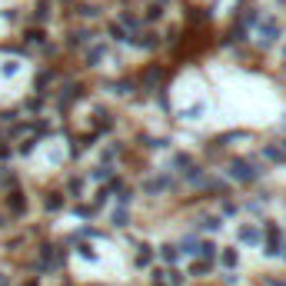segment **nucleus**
I'll use <instances>...</instances> for the list:
<instances>
[{
    "label": "nucleus",
    "instance_id": "f257e3e1",
    "mask_svg": "<svg viewBox=\"0 0 286 286\" xmlns=\"http://www.w3.org/2000/svg\"><path fill=\"white\" fill-rule=\"evenodd\" d=\"M280 33H283V27H280L276 17H260V37H256V44H260L263 50H270V47L280 40Z\"/></svg>",
    "mask_w": 286,
    "mask_h": 286
},
{
    "label": "nucleus",
    "instance_id": "f03ea898",
    "mask_svg": "<svg viewBox=\"0 0 286 286\" xmlns=\"http://www.w3.org/2000/svg\"><path fill=\"white\" fill-rule=\"evenodd\" d=\"M230 177H233L236 183H256V180L263 177V170H256L250 160H233V163H230Z\"/></svg>",
    "mask_w": 286,
    "mask_h": 286
},
{
    "label": "nucleus",
    "instance_id": "7ed1b4c3",
    "mask_svg": "<svg viewBox=\"0 0 286 286\" xmlns=\"http://www.w3.org/2000/svg\"><path fill=\"white\" fill-rule=\"evenodd\" d=\"M263 236H266V256H283V236H280V226L276 223H263Z\"/></svg>",
    "mask_w": 286,
    "mask_h": 286
},
{
    "label": "nucleus",
    "instance_id": "20e7f679",
    "mask_svg": "<svg viewBox=\"0 0 286 286\" xmlns=\"http://www.w3.org/2000/svg\"><path fill=\"white\" fill-rule=\"evenodd\" d=\"M130 44L140 47V50H157V47H160V37H157V33H134V37H130Z\"/></svg>",
    "mask_w": 286,
    "mask_h": 286
},
{
    "label": "nucleus",
    "instance_id": "39448f33",
    "mask_svg": "<svg viewBox=\"0 0 286 286\" xmlns=\"http://www.w3.org/2000/svg\"><path fill=\"white\" fill-rule=\"evenodd\" d=\"M80 97H83V87H80V83H70V87H64V90H60V110H67L73 100H80Z\"/></svg>",
    "mask_w": 286,
    "mask_h": 286
},
{
    "label": "nucleus",
    "instance_id": "423d86ee",
    "mask_svg": "<svg viewBox=\"0 0 286 286\" xmlns=\"http://www.w3.org/2000/svg\"><path fill=\"white\" fill-rule=\"evenodd\" d=\"M163 190H173V180L166 177V173H163V177H157V180H146V183H143V193H163Z\"/></svg>",
    "mask_w": 286,
    "mask_h": 286
},
{
    "label": "nucleus",
    "instance_id": "0eeeda50",
    "mask_svg": "<svg viewBox=\"0 0 286 286\" xmlns=\"http://www.w3.org/2000/svg\"><path fill=\"white\" fill-rule=\"evenodd\" d=\"M7 210H10L13 216H24L27 213V200H24V193H20V190H13L10 197H7Z\"/></svg>",
    "mask_w": 286,
    "mask_h": 286
},
{
    "label": "nucleus",
    "instance_id": "6e6552de",
    "mask_svg": "<svg viewBox=\"0 0 286 286\" xmlns=\"http://www.w3.org/2000/svg\"><path fill=\"white\" fill-rule=\"evenodd\" d=\"M260 240H263V230H260V226H253V223L240 226V243H250V246H256Z\"/></svg>",
    "mask_w": 286,
    "mask_h": 286
},
{
    "label": "nucleus",
    "instance_id": "1a4fd4ad",
    "mask_svg": "<svg viewBox=\"0 0 286 286\" xmlns=\"http://www.w3.org/2000/svg\"><path fill=\"white\" fill-rule=\"evenodd\" d=\"M90 44H93V33H90V30H73L70 40H67L70 50H73V47H90Z\"/></svg>",
    "mask_w": 286,
    "mask_h": 286
},
{
    "label": "nucleus",
    "instance_id": "9d476101",
    "mask_svg": "<svg viewBox=\"0 0 286 286\" xmlns=\"http://www.w3.org/2000/svg\"><path fill=\"white\" fill-rule=\"evenodd\" d=\"M107 57V47L103 44H93V47H87V67H100V60Z\"/></svg>",
    "mask_w": 286,
    "mask_h": 286
},
{
    "label": "nucleus",
    "instance_id": "9b49d317",
    "mask_svg": "<svg viewBox=\"0 0 286 286\" xmlns=\"http://www.w3.org/2000/svg\"><path fill=\"white\" fill-rule=\"evenodd\" d=\"M236 24H240L243 30H250V27H256V24H260V10H253V7H250V10H243Z\"/></svg>",
    "mask_w": 286,
    "mask_h": 286
},
{
    "label": "nucleus",
    "instance_id": "f8f14e48",
    "mask_svg": "<svg viewBox=\"0 0 286 286\" xmlns=\"http://www.w3.org/2000/svg\"><path fill=\"white\" fill-rule=\"evenodd\" d=\"M160 260H163L166 263V266H177V260H180V250L177 246H170V243H166V246H160Z\"/></svg>",
    "mask_w": 286,
    "mask_h": 286
},
{
    "label": "nucleus",
    "instance_id": "ddd939ff",
    "mask_svg": "<svg viewBox=\"0 0 286 286\" xmlns=\"http://www.w3.org/2000/svg\"><path fill=\"white\" fill-rule=\"evenodd\" d=\"M163 77H166V70H163V67H150V70L143 73V87H153V83H160Z\"/></svg>",
    "mask_w": 286,
    "mask_h": 286
},
{
    "label": "nucleus",
    "instance_id": "4468645a",
    "mask_svg": "<svg viewBox=\"0 0 286 286\" xmlns=\"http://www.w3.org/2000/svg\"><path fill=\"white\" fill-rule=\"evenodd\" d=\"M197 256H200V260H213V256H216V243L213 240H200Z\"/></svg>",
    "mask_w": 286,
    "mask_h": 286
},
{
    "label": "nucleus",
    "instance_id": "2eb2a0df",
    "mask_svg": "<svg viewBox=\"0 0 286 286\" xmlns=\"http://www.w3.org/2000/svg\"><path fill=\"white\" fill-rule=\"evenodd\" d=\"M203 113H206V103H193V107H186L180 117H183V120H200Z\"/></svg>",
    "mask_w": 286,
    "mask_h": 286
},
{
    "label": "nucleus",
    "instance_id": "dca6fc26",
    "mask_svg": "<svg viewBox=\"0 0 286 286\" xmlns=\"http://www.w3.org/2000/svg\"><path fill=\"white\" fill-rule=\"evenodd\" d=\"M24 40H27V44H37V47H40V44H47V33L40 30V27H30V30L24 33Z\"/></svg>",
    "mask_w": 286,
    "mask_h": 286
},
{
    "label": "nucleus",
    "instance_id": "f3484780",
    "mask_svg": "<svg viewBox=\"0 0 286 286\" xmlns=\"http://www.w3.org/2000/svg\"><path fill=\"white\" fill-rule=\"evenodd\" d=\"M150 263H153V250H150V246H146V243H143V246L137 250V266L143 270V266H150Z\"/></svg>",
    "mask_w": 286,
    "mask_h": 286
},
{
    "label": "nucleus",
    "instance_id": "a211bd4d",
    "mask_svg": "<svg viewBox=\"0 0 286 286\" xmlns=\"http://www.w3.org/2000/svg\"><path fill=\"white\" fill-rule=\"evenodd\" d=\"M213 270V263L210 260H193V266H190V276H206Z\"/></svg>",
    "mask_w": 286,
    "mask_h": 286
},
{
    "label": "nucleus",
    "instance_id": "6ab92c4d",
    "mask_svg": "<svg viewBox=\"0 0 286 286\" xmlns=\"http://www.w3.org/2000/svg\"><path fill=\"white\" fill-rule=\"evenodd\" d=\"M266 160H276V163H286V150H283V143H276V146H266Z\"/></svg>",
    "mask_w": 286,
    "mask_h": 286
},
{
    "label": "nucleus",
    "instance_id": "aec40b11",
    "mask_svg": "<svg viewBox=\"0 0 286 286\" xmlns=\"http://www.w3.org/2000/svg\"><path fill=\"white\" fill-rule=\"evenodd\" d=\"M197 246H200V240L197 236H183V243H180V253H190V256H197Z\"/></svg>",
    "mask_w": 286,
    "mask_h": 286
},
{
    "label": "nucleus",
    "instance_id": "412c9836",
    "mask_svg": "<svg viewBox=\"0 0 286 286\" xmlns=\"http://www.w3.org/2000/svg\"><path fill=\"white\" fill-rule=\"evenodd\" d=\"M107 33H110V37H113V40H117V44H127V40H130V33H127V30H123V27H120V24H110V27H107Z\"/></svg>",
    "mask_w": 286,
    "mask_h": 286
},
{
    "label": "nucleus",
    "instance_id": "4be33fe9",
    "mask_svg": "<svg viewBox=\"0 0 286 286\" xmlns=\"http://www.w3.org/2000/svg\"><path fill=\"white\" fill-rule=\"evenodd\" d=\"M47 17H50V0H40L37 10H33V20H37V24H44Z\"/></svg>",
    "mask_w": 286,
    "mask_h": 286
},
{
    "label": "nucleus",
    "instance_id": "5701e85b",
    "mask_svg": "<svg viewBox=\"0 0 286 286\" xmlns=\"http://www.w3.org/2000/svg\"><path fill=\"white\" fill-rule=\"evenodd\" d=\"M220 260H223V266H226V270H233L236 263H240V256H236V250H233V246H226V250H223V256H220Z\"/></svg>",
    "mask_w": 286,
    "mask_h": 286
},
{
    "label": "nucleus",
    "instance_id": "b1692460",
    "mask_svg": "<svg viewBox=\"0 0 286 286\" xmlns=\"http://www.w3.org/2000/svg\"><path fill=\"white\" fill-rule=\"evenodd\" d=\"M77 13H80V17H90V20H93V17H100V7H93V4H80V7H77Z\"/></svg>",
    "mask_w": 286,
    "mask_h": 286
},
{
    "label": "nucleus",
    "instance_id": "393cba45",
    "mask_svg": "<svg viewBox=\"0 0 286 286\" xmlns=\"http://www.w3.org/2000/svg\"><path fill=\"white\" fill-rule=\"evenodd\" d=\"M186 180H190V183H200L203 186V180H206V173L200 170V166H190V170H186Z\"/></svg>",
    "mask_w": 286,
    "mask_h": 286
},
{
    "label": "nucleus",
    "instance_id": "a878e982",
    "mask_svg": "<svg viewBox=\"0 0 286 286\" xmlns=\"http://www.w3.org/2000/svg\"><path fill=\"white\" fill-rule=\"evenodd\" d=\"M60 206H64V197H60V193H50V197H47V210H50V213H57Z\"/></svg>",
    "mask_w": 286,
    "mask_h": 286
},
{
    "label": "nucleus",
    "instance_id": "bb28decb",
    "mask_svg": "<svg viewBox=\"0 0 286 286\" xmlns=\"http://www.w3.org/2000/svg\"><path fill=\"white\" fill-rule=\"evenodd\" d=\"M233 140H246V134H243V130H233V134H223L216 143H223V146H226V143H233Z\"/></svg>",
    "mask_w": 286,
    "mask_h": 286
},
{
    "label": "nucleus",
    "instance_id": "cd10ccee",
    "mask_svg": "<svg viewBox=\"0 0 286 286\" xmlns=\"http://www.w3.org/2000/svg\"><path fill=\"white\" fill-rule=\"evenodd\" d=\"M53 77H57V73H53V70H44V73H40V77H37V80H33V87H37V90H44V87H47V83H50V80H53Z\"/></svg>",
    "mask_w": 286,
    "mask_h": 286
},
{
    "label": "nucleus",
    "instance_id": "c85d7f7f",
    "mask_svg": "<svg viewBox=\"0 0 286 286\" xmlns=\"http://www.w3.org/2000/svg\"><path fill=\"white\" fill-rule=\"evenodd\" d=\"M120 27H123V30H127V27H130V30H137V27H140V20H137L134 13H123V17H120Z\"/></svg>",
    "mask_w": 286,
    "mask_h": 286
},
{
    "label": "nucleus",
    "instance_id": "c756f323",
    "mask_svg": "<svg viewBox=\"0 0 286 286\" xmlns=\"http://www.w3.org/2000/svg\"><path fill=\"white\" fill-rule=\"evenodd\" d=\"M160 17H163V7H160V4L146 7V20H150V24H153V20H160Z\"/></svg>",
    "mask_w": 286,
    "mask_h": 286
},
{
    "label": "nucleus",
    "instance_id": "7c9ffc66",
    "mask_svg": "<svg viewBox=\"0 0 286 286\" xmlns=\"http://www.w3.org/2000/svg\"><path fill=\"white\" fill-rule=\"evenodd\" d=\"M110 220H113V226H127V206L113 210V216H110Z\"/></svg>",
    "mask_w": 286,
    "mask_h": 286
},
{
    "label": "nucleus",
    "instance_id": "2f4dec72",
    "mask_svg": "<svg viewBox=\"0 0 286 286\" xmlns=\"http://www.w3.org/2000/svg\"><path fill=\"white\" fill-rule=\"evenodd\" d=\"M110 90H117V93H130V90H134V80H120V83H110Z\"/></svg>",
    "mask_w": 286,
    "mask_h": 286
},
{
    "label": "nucleus",
    "instance_id": "473e14b6",
    "mask_svg": "<svg viewBox=\"0 0 286 286\" xmlns=\"http://www.w3.org/2000/svg\"><path fill=\"white\" fill-rule=\"evenodd\" d=\"M90 177H93V180H110V177H113V170H110V166H97Z\"/></svg>",
    "mask_w": 286,
    "mask_h": 286
},
{
    "label": "nucleus",
    "instance_id": "72a5a7b5",
    "mask_svg": "<svg viewBox=\"0 0 286 286\" xmlns=\"http://www.w3.org/2000/svg\"><path fill=\"white\" fill-rule=\"evenodd\" d=\"M77 250H80V256H83V260H90V263L97 260V250L90 246V243H83V246H77Z\"/></svg>",
    "mask_w": 286,
    "mask_h": 286
},
{
    "label": "nucleus",
    "instance_id": "f704fd0d",
    "mask_svg": "<svg viewBox=\"0 0 286 286\" xmlns=\"http://www.w3.org/2000/svg\"><path fill=\"white\" fill-rule=\"evenodd\" d=\"M40 107H44V97H40V93H37V97H30V100H27V110H30V113H37Z\"/></svg>",
    "mask_w": 286,
    "mask_h": 286
},
{
    "label": "nucleus",
    "instance_id": "c9c22d12",
    "mask_svg": "<svg viewBox=\"0 0 286 286\" xmlns=\"http://www.w3.org/2000/svg\"><path fill=\"white\" fill-rule=\"evenodd\" d=\"M33 146H37V137H30V140H24V143H20V153H24V157H30V153H33Z\"/></svg>",
    "mask_w": 286,
    "mask_h": 286
},
{
    "label": "nucleus",
    "instance_id": "e433bc0d",
    "mask_svg": "<svg viewBox=\"0 0 286 286\" xmlns=\"http://www.w3.org/2000/svg\"><path fill=\"white\" fill-rule=\"evenodd\" d=\"M220 226H223L220 216H206V220H203V230H220Z\"/></svg>",
    "mask_w": 286,
    "mask_h": 286
},
{
    "label": "nucleus",
    "instance_id": "4c0bfd02",
    "mask_svg": "<svg viewBox=\"0 0 286 286\" xmlns=\"http://www.w3.org/2000/svg\"><path fill=\"white\" fill-rule=\"evenodd\" d=\"M140 143H146V146H157V150H160V146H166V140H157V137H140Z\"/></svg>",
    "mask_w": 286,
    "mask_h": 286
},
{
    "label": "nucleus",
    "instance_id": "58836bf2",
    "mask_svg": "<svg viewBox=\"0 0 286 286\" xmlns=\"http://www.w3.org/2000/svg\"><path fill=\"white\" fill-rule=\"evenodd\" d=\"M173 166H193V163H190L186 153H177V157H173Z\"/></svg>",
    "mask_w": 286,
    "mask_h": 286
},
{
    "label": "nucleus",
    "instance_id": "ea45409f",
    "mask_svg": "<svg viewBox=\"0 0 286 286\" xmlns=\"http://www.w3.org/2000/svg\"><path fill=\"white\" fill-rule=\"evenodd\" d=\"M80 186H83V180H77V177H73V180H67V190H70L73 197H77V193H80Z\"/></svg>",
    "mask_w": 286,
    "mask_h": 286
},
{
    "label": "nucleus",
    "instance_id": "a19ab883",
    "mask_svg": "<svg viewBox=\"0 0 286 286\" xmlns=\"http://www.w3.org/2000/svg\"><path fill=\"white\" fill-rule=\"evenodd\" d=\"M73 213H77V216H83V220H87V216H93L97 210H93V206H83V203H80V206H77Z\"/></svg>",
    "mask_w": 286,
    "mask_h": 286
},
{
    "label": "nucleus",
    "instance_id": "79ce46f5",
    "mask_svg": "<svg viewBox=\"0 0 286 286\" xmlns=\"http://www.w3.org/2000/svg\"><path fill=\"white\" fill-rule=\"evenodd\" d=\"M163 37H166V44H177V40H180V30H177V27H170Z\"/></svg>",
    "mask_w": 286,
    "mask_h": 286
},
{
    "label": "nucleus",
    "instance_id": "37998d69",
    "mask_svg": "<svg viewBox=\"0 0 286 286\" xmlns=\"http://www.w3.org/2000/svg\"><path fill=\"white\" fill-rule=\"evenodd\" d=\"M190 20H210V10H190Z\"/></svg>",
    "mask_w": 286,
    "mask_h": 286
},
{
    "label": "nucleus",
    "instance_id": "c03bdc74",
    "mask_svg": "<svg viewBox=\"0 0 286 286\" xmlns=\"http://www.w3.org/2000/svg\"><path fill=\"white\" fill-rule=\"evenodd\" d=\"M10 153H13V150H10V143L0 140V160H10Z\"/></svg>",
    "mask_w": 286,
    "mask_h": 286
},
{
    "label": "nucleus",
    "instance_id": "a18cd8bd",
    "mask_svg": "<svg viewBox=\"0 0 286 286\" xmlns=\"http://www.w3.org/2000/svg\"><path fill=\"white\" fill-rule=\"evenodd\" d=\"M236 213V203H230V200H223V216H233Z\"/></svg>",
    "mask_w": 286,
    "mask_h": 286
},
{
    "label": "nucleus",
    "instance_id": "49530a36",
    "mask_svg": "<svg viewBox=\"0 0 286 286\" xmlns=\"http://www.w3.org/2000/svg\"><path fill=\"white\" fill-rule=\"evenodd\" d=\"M0 17H4L7 24H13V20H17V10H0Z\"/></svg>",
    "mask_w": 286,
    "mask_h": 286
},
{
    "label": "nucleus",
    "instance_id": "de8ad7c7",
    "mask_svg": "<svg viewBox=\"0 0 286 286\" xmlns=\"http://www.w3.org/2000/svg\"><path fill=\"white\" fill-rule=\"evenodd\" d=\"M266 286H286L283 280H276V276H270V280H266Z\"/></svg>",
    "mask_w": 286,
    "mask_h": 286
},
{
    "label": "nucleus",
    "instance_id": "09e8293b",
    "mask_svg": "<svg viewBox=\"0 0 286 286\" xmlns=\"http://www.w3.org/2000/svg\"><path fill=\"white\" fill-rule=\"evenodd\" d=\"M0 286H7V276L4 273H0Z\"/></svg>",
    "mask_w": 286,
    "mask_h": 286
},
{
    "label": "nucleus",
    "instance_id": "8fccbe9b",
    "mask_svg": "<svg viewBox=\"0 0 286 286\" xmlns=\"http://www.w3.org/2000/svg\"><path fill=\"white\" fill-rule=\"evenodd\" d=\"M0 226H7V216H0Z\"/></svg>",
    "mask_w": 286,
    "mask_h": 286
},
{
    "label": "nucleus",
    "instance_id": "3c124183",
    "mask_svg": "<svg viewBox=\"0 0 286 286\" xmlns=\"http://www.w3.org/2000/svg\"><path fill=\"white\" fill-rule=\"evenodd\" d=\"M24 286H40V283H33V280H30V283H24Z\"/></svg>",
    "mask_w": 286,
    "mask_h": 286
},
{
    "label": "nucleus",
    "instance_id": "603ef678",
    "mask_svg": "<svg viewBox=\"0 0 286 286\" xmlns=\"http://www.w3.org/2000/svg\"><path fill=\"white\" fill-rule=\"evenodd\" d=\"M153 4H160V7H163V4H166V0H153Z\"/></svg>",
    "mask_w": 286,
    "mask_h": 286
},
{
    "label": "nucleus",
    "instance_id": "864d4df0",
    "mask_svg": "<svg viewBox=\"0 0 286 286\" xmlns=\"http://www.w3.org/2000/svg\"><path fill=\"white\" fill-rule=\"evenodd\" d=\"M283 150H286V143H283Z\"/></svg>",
    "mask_w": 286,
    "mask_h": 286
}]
</instances>
